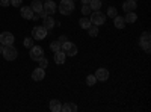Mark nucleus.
Segmentation results:
<instances>
[{"instance_id":"obj_1","label":"nucleus","mask_w":151,"mask_h":112,"mask_svg":"<svg viewBox=\"0 0 151 112\" xmlns=\"http://www.w3.org/2000/svg\"><path fill=\"white\" fill-rule=\"evenodd\" d=\"M74 8H76V5H74L73 0H60V3L58 6V9L62 15H70L74 11Z\"/></svg>"},{"instance_id":"obj_2","label":"nucleus","mask_w":151,"mask_h":112,"mask_svg":"<svg viewBox=\"0 0 151 112\" xmlns=\"http://www.w3.org/2000/svg\"><path fill=\"white\" fill-rule=\"evenodd\" d=\"M106 14H103L101 11H94L92 12V15H91V23L92 24H95V26H101V24H104L106 23Z\"/></svg>"},{"instance_id":"obj_3","label":"nucleus","mask_w":151,"mask_h":112,"mask_svg":"<svg viewBox=\"0 0 151 112\" xmlns=\"http://www.w3.org/2000/svg\"><path fill=\"white\" fill-rule=\"evenodd\" d=\"M2 55L6 61H15L17 56H18V50L14 46H5V50H3Z\"/></svg>"},{"instance_id":"obj_4","label":"nucleus","mask_w":151,"mask_h":112,"mask_svg":"<svg viewBox=\"0 0 151 112\" xmlns=\"http://www.w3.org/2000/svg\"><path fill=\"white\" fill-rule=\"evenodd\" d=\"M62 52H64L67 56H76L77 55V46H76L74 43L65 41V43H62Z\"/></svg>"},{"instance_id":"obj_5","label":"nucleus","mask_w":151,"mask_h":112,"mask_svg":"<svg viewBox=\"0 0 151 112\" xmlns=\"http://www.w3.org/2000/svg\"><path fill=\"white\" fill-rule=\"evenodd\" d=\"M47 33H48V30H47L44 26H35V27L32 29V36H33L35 40H38V41L45 40Z\"/></svg>"},{"instance_id":"obj_6","label":"nucleus","mask_w":151,"mask_h":112,"mask_svg":"<svg viewBox=\"0 0 151 112\" xmlns=\"http://www.w3.org/2000/svg\"><path fill=\"white\" fill-rule=\"evenodd\" d=\"M58 9V5L53 2V0H47L45 3H42V11L45 15H53Z\"/></svg>"},{"instance_id":"obj_7","label":"nucleus","mask_w":151,"mask_h":112,"mask_svg":"<svg viewBox=\"0 0 151 112\" xmlns=\"http://www.w3.org/2000/svg\"><path fill=\"white\" fill-rule=\"evenodd\" d=\"M29 56H30V59H33V61H38L40 58H42V56H44L42 47H41V46H32V47H30V52H29Z\"/></svg>"},{"instance_id":"obj_8","label":"nucleus","mask_w":151,"mask_h":112,"mask_svg":"<svg viewBox=\"0 0 151 112\" xmlns=\"http://www.w3.org/2000/svg\"><path fill=\"white\" fill-rule=\"evenodd\" d=\"M14 35H12L11 32H3V33H0V44H3V46H14Z\"/></svg>"},{"instance_id":"obj_9","label":"nucleus","mask_w":151,"mask_h":112,"mask_svg":"<svg viewBox=\"0 0 151 112\" xmlns=\"http://www.w3.org/2000/svg\"><path fill=\"white\" fill-rule=\"evenodd\" d=\"M45 77V68H41V67H38L32 71V79L35 82H41L42 79Z\"/></svg>"},{"instance_id":"obj_10","label":"nucleus","mask_w":151,"mask_h":112,"mask_svg":"<svg viewBox=\"0 0 151 112\" xmlns=\"http://www.w3.org/2000/svg\"><path fill=\"white\" fill-rule=\"evenodd\" d=\"M95 77H97V80H100V82H106V80L109 79V71H107L106 68H98V70L95 71Z\"/></svg>"},{"instance_id":"obj_11","label":"nucleus","mask_w":151,"mask_h":112,"mask_svg":"<svg viewBox=\"0 0 151 112\" xmlns=\"http://www.w3.org/2000/svg\"><path fill=\"white\" fill-rule=\"evenodd\" d=\"M55 24H56V21L53 20V17H50V15L42 17V26H44L47 30H48V29H53Z\"/></svg>"},{"instance_id":"obj_12","label":"nucleus","mask_w":151,"mask_h":112,"mask_svg":"<svg viewBox=\"0 0 151 112\" xmlns=\"http://www.w3.org/2000/svg\"><path fill=\"white\" fill-rule=\"evenodd\" d=\"M136 8H137V5H136V2H133V0H125V2L122 3L124 12H133Z\"/></svg>"},{"instance_id":"obj_13","label":"nucleus","mask_w":151,"mask_h":112,"mask_svg":"<svg viewBox=\"0 0 151 112\" xmlns=\"http://www.w3.org/2000/svg\"><path fill=\"white\" fill-rule=\"evenodd\" d=\"M21 17L26 20H33V11L30 6H21Z\"/></svg>"},{"instance_id":"obj_14","label":"nucleus","mask_w":151,"mask_h":112,"mask_svg":"<svg viewBox=\"0 0 151 112\" xmlns=\"http://www.w3.org/2000/svg\"><path fill=\"white\" fill-rule=\"evenodd\" d=\"M65 59H67V55L59 50V52H55V62L58 65H62V64H65Z\"/></svg>"},{"instance_id":"obj_15","label":"nucleus","mask_w":151,"mask_h":112,"mask_svg":"<svg viewBox=\"0 0 151 112\" xmlns=\"http://www.w3.org/2000/svg\"><path fill=\"white\" fill-rule=\"evenodd\" d=\"M30 9L33 11V14L41 12V11H42V3H41V0H33L32 5H30Z\"/></svg>"},{"instance_id":"obj_16","label":"nucleus","mask_w":151,"mask_h":112,"mask_svg":"<svg viewBox=\"0 0 151 112\" xmlns=\"http://www.w3.org/2000/svg\"><path fill=\"white\" fill-rule=\"evenodd\" d=\"M113 24H115L116 29H124L125 27V21H124V17H119L116 15L115 18H113Z\"/></svg>"},{"instance_id":"obj_17","label":"nucleus","mask_w":151,"mask_h":112,"mask_svg":"<svg viewBox=\"0 0 151 112\" xmlns=\"http://www.w3.org/2000/svg\"><path fill=\"white\" fill-rule=\"evenodd\" d=\"M60 111L62 112H76V111H77V106H76L74 103H71V102H68L65 105H62V109Z\"/></svg>"},{"instance_id":"obj_18","label":"nucleus","mask_w":151,"mask_h":112,"mask_svg":"<svg viewBox=\"0 0 151 112\" xmlns=\"http://www.w3.org/2000/svg\"><path fill=\"white\" fill-rule=\"evenodd\" d=\"M60 109H62V105H60V102L59 100H52L50 102V111L52 112H60Z\"/></svg>"},{"instance_id":"obj_19","label":"nucleus","mask_w":151,"mask_h":112,"mask_svg":"<svg viewBox=\"0 0 151 112\" xmlns=\"http://www.w3.org/2000/svg\"><path fill=\"white\" fill-rule=\"evenodd\" d=\"M136 20H137V15L134 14V11L133 12H125V17H124L125 23H134Z\"/></svg>"},{"instance_id":"obj_20","label":"nucleus","mask_w":151,"mask_h":112,"mask_svg":"<svg viewBox=\"0 0 151 112\" xmlns=\"http://www.w3.org/2000/svg\"><path fill=\"white\" fill-rule=\"evenodd\" d=\"M89 6H91L92 11H100V9H101V6H103V3H101V0H91Z\"/></svg>"},{"instance_id":"obj_21","label":"nucleus","mask_w":151,"mask_h":112,"mask_svg":"<svg viewBox=\"0 0 151 112\" xmlns=\"http://www.w3.org/2000/svg\"><path fill=\"white\" fill-rule=\"evenodd\" d=\"M79 24H80V27H82V29H88L92 23H91V20L88 18V17H82L80 21H79Z\"/></svg>"},{"instance_id":"obj_22","label":"nucleus","mask_w":151,"mask_h":112,"mask_svg":"<svg viewBox=\"0 0 151 112\" xmlns=\"http://www.w3.org/2000/svg\"><path fill=\"white\" fill-rule=\"evenodd\" d=\"M86 30H88V33H89V36H92V38L98 35V26H95V24H91Z\"/></svg>"},{"instance_id":"obj_23","label":"nucleus","mask_w":151,"mask_h":112,"mask_svg":"<svg viewBox=\"0 0 151 112\" xmlns=\"http://www.w3.org/2000/svg\"><path fill=\"white\" fill-rule=\"evenodd\" d=\"M139 46L144 48V50H145L147 53H150V50H151V41H144V40H139Z\"/></svg>"},{"instance_id":"obj_24","label":"nucleus","mask_w":151,"mask_h":112,"mask_svg":"<svg viewBox=\"0 0 151 112\" xmlns=\"http://www.w3.org/2000/svg\"><path fill=\"white\" fill-rule=\"evenodd\" d=\"M50 48H52L53 53H55V52H59V50H62V44H60L59 41H53L52 44H50Z\"/></svg>"},{"instance_id":"obj_25","label":"nucleus","mask_w":151,"mask_h":112,"mask_svg":"<svg viewBox=\"0 0 151 112\" xmlns=\"http://www.w3.org/2000/svg\"><path fill=\"white\" fill-rule=\"evenodd\" d=\"M91 12H92V9H91L89 3H83V5H82V14H83V15L88 17V15L91 14Z\"/></svg>"},{"instance_id":"obj_26","label":"nucleus","mask_w":151,"mask_h":112,"mask_svg":"<svg viewBox=\"0 0 151 112\" xmlns=\"http://www.w3.org/2000/svg\"><path fill=\"white\" fill-rule=\"evenodd\" d=\"M97 82V77L94 76V74H89V76H86V85L88 86H94Z\"/></svg>"},{"instance_id":"obj_27","label":"nucleus","mask_w":151,"mask_h":112,"mask_svg":"<svg viewBox=\"0 0 151 112\" xmlns=\"http://www.w3.org/2000/svg\"><path fill=\"white\" fill-rule=\"evenodd\" d=\"M118 15V11L113 8V6H110L109 9H107V17H112V18H115Z\"/></svg>"},{"instance_id":"obj_28","label":"nucleus","mask_w":151,"mask_h":112,"mask_svg":"<svg viewBox=\"0 0 151 112\" xmlns=\"http://www.w3.org/2000/svg\"><path fill=\"white\" fill-rule=\"evenodd\" d=\"M38 64H40V67L41 68H47V65H48V61L42 56V58H40V59H38Z\"/></svg>"},{"instance_id":"obj_29","label":"nucleus","mask_w":151,"mask_h":112,"mask_svg":"<svg viewBox=\"0 0 151 112\" xmlns=\"http://www.w3.org/2000/svg\"><path fill=\"white\" fill-rule=\"evenodd\" d=\"M24 47H27V48H30L32 46H33V38H30V36H27V38H24Z\"/></svg>"},{"instance_id":"obj_30","label":"nucleus","mask_w":151,"mask_h":112,"mask_svg":"<svg viewBox=\"0 0 151 112\" xmlns=\"http://www.w3.org/2000/svg\"><path fill=\"white\" fill-rule=\"evenodd\" d=\"M21 3H23L21 0H11V5H12V6H15V8H20Z\"/></svg>"},{"instance_id":"obj_31","label":"nucleus","mask_w":151,"mask_h":112,"mask_svg":"<svg viewBox=\"0 0 151 112\" xmlns=\"http://www.w3.org/2000/svg\"><path fill=\"white\" fill-rule=\"evenodd\" d=\"M11 5V0H0V6H9Z\"/></svg>"},{"instance_id":"obj_32","label":"nucleus","mask_w":151,"mask_h":112,"mask_svg":"<svg viewBox=\"0 0 151 112\" xmlns=\"http://www.w3.org/2000/svg\"><path fill=\"white\" fill-rule=\"evenodd\" d=\"M67 41V38H65V36H60V38H59V43L62 44V43H65Z\"/></svg>"},{"instance_id":"obj_33","label":"nucleus","mask_w":151,"mask_h":112,"mask_svg":"<svg viewBox=\"0 0 151 112\" xmlns=\"http://www.w3.org/2000/svg\"><path fill=\"white\" fill-rule=\"evenodd\" d=\"M3 50H5V46H3V44H0V55L3 53Z\"/></svg>"},{"instance_id":"obj_34","label":"nucleus","mask_w":151,"mask_h":112,"mask_svg":"<svg viewBox=\"0 0 151 112\" xmlns=\"http://www.w3.org/2000/svg\"><path fill=\"white\" fill-rule=\"evenodd\" d=\"M91 0H82V3H89Z\"/></svg>"},{"instance_id":"obj_35","label":"nucleus","mask_w":151,"mask_h":112,"mask_svg":"<svg viewBox=\"0 0 151 112\" xmlns=\"http://www.w3.org/2000/svg\"><path fill=\"white\" fill-rule=\"evenodd\" d=\"M133 2H137V0H133Z\"/></svg>"},{"instance_id":"obj_36","label":"nucleus","mask_w":151,"mask_h":112,"mask_svg":"<svg viewBox=\"0 0 151 112\" xmlns=\"http://www.w3.org/2000/svg\"><path fill=\"white\" fill-rule=\"evenodd\" d=\"M73 2H76V0H73Z\"/></svg>"},{"instance_id":"obj_37","label":"nucleus","mask_w":151,"mask_h":112,"mask_svg":"<svg viewBox=\"0 0 151 112\" xmlns=\"http://www.w3.org/2000/svg\"><path fill=\"white\" fill-rule=\"evenodd\" d=\"M45 2H47V0H45Z\"/></svg>"}]
</instances>
